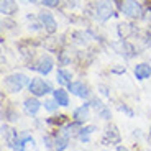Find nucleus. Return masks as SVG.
Instances as JSON below:
<instances>
[{
  "label": "nucleus",
  "mask_w": 151,
  "mask_h": 151,
  "mask_svg": "<svg viewBox=\"0 0 151 151\" xmlns=\"http://www.w3.org/2000/svg\"><path fill=\"white\" fill-rule=\"evenodd\" d=\"M89 107H91V104H84V105L79 107V109H76L74 110V115H72L74 122L84 123V122L89 120Z\"/></svg>",
  "instance_id": "nucleus-10"
},
{
  "label": "nucleus",
  "mask_w": 151,
  "mask_h": 151,
  "mask_svg": "<svg viewBox=\"0 0 151 151\" xmlns=\"http://www.w3.org/2000/svg\"><path fill=\"white\" fill-rule=\"evenodd\" d=\"M97 130V127H94V125H89V127H84V128H81L79 132V138L81 141H84V143H87L89 141V136L92 135V133Z\"/></svg>",
  "instance_id": "nucleus-16"
},
{
  "label": "nucleus",
  "mask_w": 151,
  "mask_h": 151,
  "mask_svg": "<svg viewBox=\"0 0 151 151\" xmlns=\"http://www.w3.org/2000/svg\"><path fill=\"white\" fill-rule=\"evenodd\" d=\"M58 107H59V104L56 102V99H48V100H45V109L49 110V112L58 110Z\"/></svg>",
  "instance_id": "nucleus-17"
},
{
  "label": "nucleus",
  "mask_w": 151,
  "mask_h": 151,
  "mask_svg": "<svg viewBox=\"0 0 151 151\" xmlns=\"http://www.w3.org/2000/svg\"><path fill=\"white\" fill-rule=\"evenodd\" d=\"M27 2H31V4H35V2H36V0H27Z\"/></svg>",
  "instance_id": "nucleus-24"
},
{
  "label": "nucleus",
  "mask_w": 151,
  "mask_h": 151,
  "mask_svg": "<svg viewBox=\"0 0 151 151\" xmlns=\"http://www.w3.org/2000/svg\"><path fill=\"white\" fill-rule=\"evenodd\" d=\"M117 151H128V148H125V146H118Z\"/></svg>",
  "instance_id": "nucleus-23"
},
{
  "label": "nucleus",
  "mask_w": 151,
  "mask_h": 151,
  "mask_svg": "<svg viewBox=\"0 0 151 151\" xmlns=\"http://www.w3.org/2000/svg\"><path fill=\"white\" fill-rule=\"evenodd\" d=\"M54 94V99H56V102L59 104V107H68L69 105V95L64 89H58V91L53 92Z\"/></svg>",
  "instance_id": "nucleus-12"
},
{
  "label": "nucleus",
  "mask_w": 151,
  "mask_h": 151,
  "mask_svg": "<svg viewBox=\"0 0 151 151\" xmlns=\"http://www.w3.org/2000/svg\"><path fill=\"white\" fill-rule=\"evenodd\" d=\"M120 10L123 15L130 18H140L143 15V8L136 0H122L120 2Z\"/></svg>",
  "instance_id": "nucleus-2"
},
{
  "label": "nucleus",
  "mask_w": 151,
  "mask_h": 151,
  "mask_svg": "<svg viewBox=\"0 0 151 151\" xmlns=\"http://www.w3.org/2000/svg\"><path fill=\"white\" fill-rule=\"evenodd\" d=\"M68 145H69L68 135H61V136H58L56 140H54V150L56 151H64L66 148H68Z\"/></svg>",
  "instance_id": "nucleus-15"
},
{
  "label": "nucleus",
  "mask_w": 151,
  "mask_h": 151,
  "mask_svg": "<svg viewBox=\"0 0 151 151\" xmlns=\"http://www.w3.org/2000/svg\"><path fill=\"white\" fill-rule=\"evenodd\" d=\"M28 89H30V92L33 95H36V97H41V95H46V94H49V92H54L51 84L43 81V79H40V77H33L30 86H28Z\"/></svg>",
  "instance_id": "nucleus-3"
},
{
  "label": "nucleus",
  "mask_w": 151,
  "mask_h": 151,
  "mask_svg": "<svg viewBox=\"0 0 151 151\" xmlns=\"http://www.w3.org/2000/svg\"><path fill=\"white\" fill-rule=\"evenodd\" d=\"M69 92H72L74 95L81 99H89L91 97V91H89V87L84 86V82H79V81H76V82H71L68 86Z\"/></svg>",
  "instance_id": "nucleus-6"
},
{
  "label": "nucleus",
  "mask_w": 151,
  "mask_h": 151,
  "mask_svg": "<svg viewBox=\"0 0 151 151\" xmlns=\"http://www.w3.org/2000/svg\"><path fill=\"white\" fill-rule=\"evenodd\" d=\"M25 86H30V79L25 74H13L5 79V89L8 92H12V94L20 92Z\"/></svg>",
  "instance_id": "nucleus-1"
},
{
  "label": "nucleus",
  "mask_w": 151,
  "mask_h": 151,
  "mask_svg": "<svg viewBox=\"0 0 151 151\" xmlns=\"http://www.w3.org/2000/svg\"><path fill=\"white\" fill-rule=\"evenodd\" d=\"M99 91L102 92V95H109V92H107V89H105L104 86H100V87H99Z\"/></svg>",
  "instance_id": "nucleus-22"
},
{
  "label": "nucleus",
  "mask_w": 151,
  "mask_h": 151,
  "mask_svg": "<svg viewBox=\"0 0 151 151\" xmlns=\"http://www.w3.org/2000/svg\"><path fill=\"white\" fill-rule=\"evenodd\" d=\"M53 66H54V61H53V58L49 56V54H43L40 59H38V63L33 66V69H36L40 74H49L51 72V69H53Z\"/></svg>",
  "instance_id": "nucleus-5"
},
{
  "label": "nucleus",
  "mask_w": 151,
  "mask_h": 151,
  "mask_svg": "<svg viewBox=\"0 0 151 151\" xmlns=\"http://www.w3.org/2000/svg\"><path fill=\"white\" fill-rule=\"evenodd\" d=\"M113 15V7L110 4V0H100L97 5H95V18L99 22H105L110 17Z\"/></svg>",
  "instance_id": "nucleus-4"
},
{
  "label": "nucleus",
  "mask_w": 151,
  "mask_h": 151,
  "mask_svg": "<svg viewBox=\"0 0 151 151\" xmlns=\"http://www.w3.org/2000/svg\"><path fill=\"white\" fill-rule=\"evenodd\" d=\"M68 120V117L66 115H58V117H51V118H48V123L49 125H61V123H64V122Z\"/></svg>",
  "instance_id": "nucleus-18"
},
{
  "label": "nucleus",
  "mask_w": 151,
  "mask_h": 151,
  "mask_svg": "<svg viewBox=\"0 0 151 151\" xmlns=\"http://www.w3.org/2000/svg\"><path fill=\"white\" fill-rule=\"evenodd\" d=\"M99 115H100V118H104V120H109L110 118V110L104 107L102 110H99Z\"/></svg>",
  "instance_id": "nucleus-20"
},
{
  "label": "nucleus",
  "mask_w": 151,
  "mask_h": 151,
  "mask_svg": "<svg viewBox=\"0 0 151 151\" xmlns=\"http://www.w3.org/2000/svg\"><path fill=\"white\" fill-rule=\"evenodd\" d=\"M41 2H43V5H46L49 8H54L59 5V0H41Z\"/></svg>",
  "instance_id": "nucleus-19"
},
{
  "label": "nucleus",
  "mask_w": 151,
  "mask_h": 151,
  "mask_svg": "<svg viewBox=\"0 0 151 151\" xmlns=\"http://www.w3.org/2000/svg\"><path fill=\"white\" fill-rule=\"evenodd\" d=\"M40 109H41V102H40L38 99H35V97H30V99H27V100L23 102V110H25L28 115H35V113H38Z\"/></svg>",
  "instance_id": "nucleus-9"
},
{
  "label": "nucleus",
  "mask_w": 151,
  "mask_h": 151,
  "mask_svg": "<svg viewBox=\"0 0 151 151\" xmlns=\"http://www.w3.org/2000/svg\"><path fill=\"white\" fill-rule=\"evenodd\" d=\"M104 143H118L120 141V133H118L117 127L115 125H110V127H107V130L104 132V138H102Z\"/></svg>",
  "instance_id": "nucleus-8"
},
{
  "label": "nucleus",
  "mask_w": 151,
  "mask_h": 151,
  "mask_svg": "<svg viewBox=\"0 0 151 151\" xmlns=\"http://www.w3.org/2000/svg\"><path fill=\"white\" fill-rule=\"evenodd\" d=\"M40 20H41V25L45 27L46 31H49V33H54V31H56L58 25H56V20H54V17L51 15V13L41 12V13H40Z\"/></svg>",
  "instance_id": "nucleus-7"
},
{
  "label": "nucleus",
  "mask_w": 151,
  "mask_h": 151,
  "mask_svg": "<svg viewBox=\"0 0 151 151\" xmlns=\"http://www.w3.org/2000/svg\"><path fill=\"white\" fill-rule=\"evenodd\" d=\"M56 79H58V82L63 84V86H69V84H71V79H72V74L69 71H66V69H58Z\"/></svg>",
  "instance_id": "nucleus-14"
},
{
  "label": "nucleus",
  "mask_w": 151,
  "mask_h": 151,
  "mask_svg": "<svg viewBox=\"0 0 151 151\" xmlns=\"http://www.w3.org/2000/svg\"><path fill=\"white\" fill-rule=\"evenodd\" d=\"M43 141L46 143V146H48V148H51V145H54L53 141H51V138H49V136H45V138H43Z\"/></svg>",
  "instance_id": "nucleus-21"
},
{
  "label": "nucleus",
  "mask_w": 151,
  "mask_h": 151,
  "mask_svg": "<svg viewBox=\"0 0 151 151\" xmlns=\"http://www.w3.org/2000/svg\"><path fill=\"white\" fill-rule=\"evenodd\" d=\"M15 10H17L15 0H2V5H0V12H2L4 15H12V13H15Z\"/></svg>",
  "instance_id": "nucleus-13"
},
{
  "label": "nucleus",
  "mask_w": 151,
  "mask_h": 151,
  "mask_svg": "<svg viewBox=\"0 0 151 151\" xmlns=\"http://www.w3.org/2000/svg\"><path fill=\"white\" fill-rule=\"evenodd\" d=\"M150 76H151V68H150V64H146V63H141V64H136V66H135V77H136V79L143 81V79H148Z\"/></svg>",
  "instance_id": "nucleus-11"
}]
</instances>
